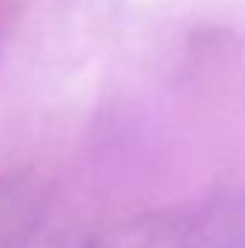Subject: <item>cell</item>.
<instances>
[{
	"mask_svg": "<svg viewBox=\"0 0 245 248\" xmlns=\"http://www.w3.org/2000/svg\"><path fill=\"white\" fill-rule=\"evenodd\" d=\"M101 248H245V202L214 199L136 219Z\"/></svg>",
	"mask_w": 245,
	"mask_h": 248,
	"instance_id": "obj_1",
	"label": "cell"
},
{
	"mask_svg": "<svg viewBox=\"0 0 245 248\" xmlns=\"http://www.w3.org/2000/svg\"><path fill=\"white\" fill-rule=\"evenodd\" d=\"M0 248H84L46 199L26 187L0 190Z\"/></svg>",
	"mask_w": 245,
	"mask_h": 248,
	"instance_id": "obj_2",
	"label": "cell"
}]
</instances>
